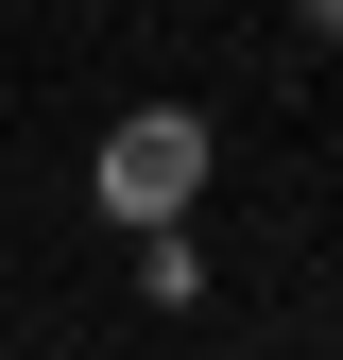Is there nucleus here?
I'll return each instance as SVG.
<instances>
[{"instance_id":"nucleus-1","label":"nucleus","mask_w":343,"mask_h":360,"mask_svg":"<svg viewBox=\"0 0 343 360\" xmlns=\"http://www.w3.org/2000/svg\"><path fill=\"white\" fill-rule=\"evenodd\" d=\"M189 172H206V120H120V138H103V206H189Z\"/></svg>"},{"instance_id":"nucleus-2","label":"nucleus","mask_w":343,"mask_h":360,"mask_svg":"<svg viewBox=\"0 0 343 360\" xmlns=\"http://www.w3.org/2000/svg\"><path fill=\"white\" fill-rule=\"evenodd\" d=\"M309 34H343V0H309Z\"/></svg>"}]
</instances>
